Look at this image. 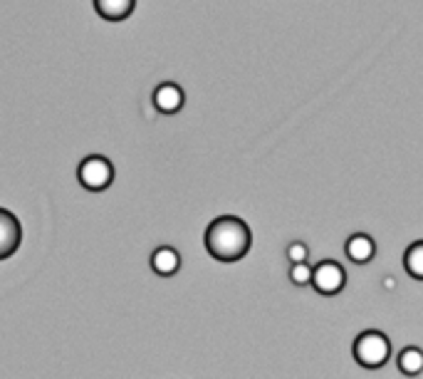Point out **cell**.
<instances>
[{
  "mask_svg": "<svg viewBox=\"0 0 423 379\" xmlns=\"http://www.w3.org/2000/svg\"><path fill=\"white\" fill-rule=\"evenodd\" d=\"M77 179L87 191H105L114 181V166H112V161L107 157L92 154V157H87L79 164Z\"/></svg>",
  "mask_w": 423,
  "mask_h": 379,
  "instance_id": "3",
  "label": "cell"
},
{
  "mask_svg": "<svg viewBox=\"0 0 423 379\" xmlns=\"http://www.w3.org/2000/svg\"><path fill=\"white\" fill-rule=\"evenodd\" d=\"M396 364L406 377H416V374L423 372V352L418 347H403L398 352Z\"/></svg>",
  "mask_w": 423,
  "mask_h": 379,
  "instance_id": "10",
  "label": "cell"
},
{
  "mask_svg": "<svg viewBox=\"0 0 423 379\" xmlns=\"http://www.w3.org/2000/svg\"><path fill=\"white\" fill-rule=\"evenodd\" d=\"M154 105L163 114H173L183 107V90L173 82H163L154 90Z\"/></svg>",
  "mask_w": 423,
  "mask_h": 379,
  "instance_id": "6",
  "label": "cell"
},
{
  "mask_svg": "<svg viewBox=\"0 0 423 379\" xmlns=\"http://www.w3.org/2000/svg\"><path fill=\"white\" fill-rule=\"evenodd\" d=\"M290 280L295 285H309L312 283V268L307 263H293L290 265Z\"/></svg>",
  "mask_w": 423,
  "mask_h": 379,
  "instance_id": "12",
  "label": "cell"
},
{
  "mask_svg": "<svg viewBox=\"0 0 423 379\" xmlns=\"http://www.w3.org/2000/svg\"><path fill=\"white\" fill-rule=\"evenodd\" d=\"M136 0H94V11L109 22H119L134 13Z\"/></svg>",
  "mask_w": 423,
  "mask_h": 379,
  "instance_id": "8",
  "label": "cell"
},
{
  "mask_svg": "<svg viewBox=\"0 0 423 379\" xmlns=\"http://www.w3.org/2000/svg\"><path fill=\"white\" fill-rule=\"evenodd\" d=\"M344 251H347V258H349L351 263H369V260L374 258L376 246L366 233H354V236L347 238Z\"/></svg>",
  "mask_w": 423,
  "mask_h": 379,
  "instance_id": "7",
  "label": "cell"
},
{
  "mask_svg": "<svg viewBox=\"0 0 423 379\" xmlns=\"http://www.w3.org/2000/svg\"><path fill=\"white\" fill-rule=\"evenodd\" d=\"M403 268L411 278L423 280V241H416L403 253Z\"/></svg>",
  "mask_w": 423,
  "mask_h": 379,
  "instance_id": "11",
  "label": "cell"
},
{
  "mask_svg": "<svg viewBox=\"0 0 423 379\" xmlns=\"http://www.w3.org/2000/svg\"><path fill=\"white\" fill-rule=\"evenodd\" d=\"M20 241H22L20 221L8 208H0V260L11 258L13 253L20 248Z\"/></svg>",
  "mask_w": 423,
  "mask_h": 379,
  "instance_id": "5",
  "label": "cell"
},
{
  "mask_svg": "<svg viewBox=\"0 0 423 379\" xmlns=\"http://www.w3.org/2000/svg\"><path fill=\"white\" fill-rule=\"evenodd\" d=\"M307 246L304 243H300V241H295V243H290L288 246V251H285V255H288L293 263H307Z\"/></svg>",
  "mask_w": 423,
  "mask_h": 379,
  "instance_id": "13",
  "label": "cell"
},
{
  "mask_svg": "<svg viewBox=\"0 0 423 379\" xmlns=\"http://www.w3.org/2000/svg\"><path fill=\"white\" fill-rule=\"evenodd\" d=\"M312 285L322 295H337L347 285V273L335 260H322L317 268H312Z\"/></svg>",
  "mask_w": 423,
  "mask_h": 379,
  "instance_id": "4",
  "label": "cell"
},
{
  "mask_svg": "<svg viewBox=\"0 0 423 379\" xmlns=\"http://www.w3.org/2000/svg\"><path fill=\"white\" fill-rule=\"evenodd\" d=\"M152 268H154V273H159V275H173L178 268H181V255H178L173 248L161 246L152 253Z\"/></svg>",
  "mask_w": 423,
  "mask_h": 379,
  "instance_id": "9",
  "label": "cell"
},
{
  "mask_svg": "<svg viewBox=\"0 0 423 379\" xmlns=\"http://www.w3.org/2000/svg\"><path fill=\"white\" fill-rule=\"evenodd\" d=\"M351 352L359 367L364 369H379L387 364L389 354H391V343L389 337L379 330H364L356 335L354 345H351Z\"/></svg>",
  "mask_w": 423,
  "mask_h": 379,
  "instance_id": "2",
  "label": "cell"
},
{
  "mask_svg": "<svg viewBox=\"0 0 423 379\" xmlns=\"http://www.w3.org/2000/svg\"><path fill=\"white\" fill-rule=\"evenodd\" d=\"M206 251L220 263H235L250 251V228L238 216H220L206 228Z\"/></svg>",
  "mask_w": 423,
  "mask_h": 379,
  "instance_id": "1",
  "label": "cell"
}]
</instances>
